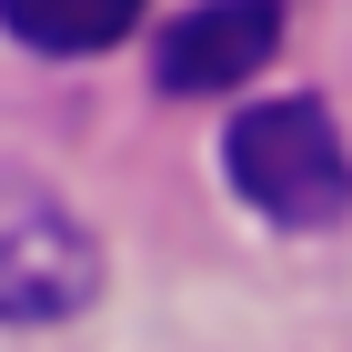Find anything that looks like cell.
<instances>
[{
	"instance_id": "277c9868",
	"label": "cell",
	"mask_w": 352,
	"mask_h": 352,
	"mask_svg": "<svg viewBox=\"0 0 352 352\" xmlns=\"http://www.w3.org/2000/svg\"><path fill=\"white\" fill-rule=\"evenodd\" d=\"M141 10H151V0H0V30H10V41H30V51L81 60V51L131 41V30H141Z\"/></svg>"
},
{
	"instance_id": "7a4b0ae2",
	"label": "cell",
	"mask_w": 352,
	"mask_h": 352,
	"mask_svg": "<svg viewBox=\"0 0 352 352\" xmlns=\"http://www.w3.org/2000/svg\"><path fill=\"white\" fill-rule=\"evenodd\" d=\"M101 302L91 221L30 171H0V322H71Z\"/></svg>"
},
{
	"instance_id": "6da1fadb",
	"label": "cell",
	"mask_w": 352,
	"mask_h": 352,
	"mask_svg": "<svg viewBox=\"0 0 352 352\" xmlns=\"http://www.w3.org/2000/svg\"><path fill=\"white\" fill-rule=\"evenodd\" d=\"M221 171H232V191H242L262 221H282V232H332L342 201H352L342 131H332V111L312 101V91L252 101L242 121H232V141H221Z\"/></svg>"
},
{
	"instance_id": "3957f363",
	"label": "cell",
	"mask_w": 352,
	"mask_h": 352,
	"mask_svg": "<svg viewBox=\"0 0 352 352\" xmlns=\"http://www.w3.org/2000/svg\"><path fill=\"white\" fill-rule=\"evenodd\" d=\"M272 51H282V0H201L162 30L151 71L162 91H242Z\"/></svg>"
}]
</instances>
